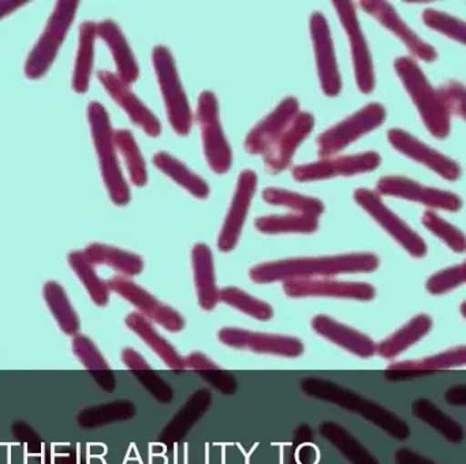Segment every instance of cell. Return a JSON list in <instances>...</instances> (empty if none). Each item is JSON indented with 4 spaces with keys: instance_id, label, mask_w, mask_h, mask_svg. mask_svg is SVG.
<instances>
[{
    "instance_id": "obj_1",
    "label": "cell",
    "mask_w": 466,
    "mask_h": 464,
    "mask_svg": "<svg viewBox=\"0 0 466 464\" xmlns=\"http://www.w3.org/2000/svg\"><path fill=\"white\" fill-rule=\"evenodd\" d=\"M380 259L372 253L339 254V256L302 257L263 262L249 270V277L258 284L277 281L308 280L345 273L375 272Z\"/></svg>"
},
{
    "instance_id": "obj_2",
    "label": "cell",
    "mask_w": 466,
    "mask_h": 464,
    "mask_svg": "<svg viewBox=\"0 0 466 464\" xmlns=\"http://www.w3.org/2000/svg\"><path fill=\"white\" fill-rule=\"evenodd\" d=\"M299 388L309 398L327 401V403L335 404L346 411L361 415L368 422L378 426L379 429L386 431L389 436L398 441H405L410 437V428L402 418L398 417L395 412L390 411L381 404L364 398L360 393L342 387L338 382L320 378V377H305L299 382Z\"/></svg>"
},
{
    "instance_id": "obj_3",
    "label": "cell",
    "mask_w": 466,
    "mask_h": 464,
    "mask_svg": "<svg viewBox=\"0 0 466 464\" xmlns=\"http://www.w3.org/2000/svg\"><path fill=\"white\" fill-rule=\"evenodd\" d=\"M88 120L91 123L95 149H96L100 166H102L103 180H105L110 198L118 207H125L130 201V188L125 180L118 157H116L110 116L99 101H92L89 104Z\"/></svg>"
},
{
    "instance_id": "obj_4",
    "label": "cell",
    "mask_w": 466,
    "mask_h": 464,
    "mask_svg": "<svg viewBox=\"0 0 466 464\" xmlns=\"http://www.w3.org/2000/svg\"><path fill=\"white\" fill-rule=\"evenodd\" d=\"M394 68L430 133L436 138H446L450 134L449 114L421 68L408 56L397 57Z\"/></svg>"
},
{
    "instance_id": "obj_5",
    "label": "cell",
    "mask_w": 466,
    "mask_h": 464,
    "mask_svg": "<svg viewBox=\"0 0 466 464\" xmlns=\"http://www.w3.org/2000/svg\"><path fill=\"white\" fill-rule=\"evenodd\" d=\"M152 62L165 98L168 122L178 136H187L193 125L192 109L179 79L173 54L167 46H155Z\"/></svg>"
},
{
    "instance_id": "obj_6",
    "label": "cell",
    "mask_w": 466,
    "mask_h": 464,
    "mask_svg": "<svg viewBox=\"0 0 466 464\" xmlns=\"http://www.w3.org/2000/svg\"><path fill=\"white\" fill-rule=\"evenodd\" d=\"M80 3L65 0L58 2L40 35L36 45L29 54L25 65V74L29 79H39L50 70L58 55L59 48L75 21Z\"/></svg>"
},
{
    "instance_id": "obj_7",
    "label": "cell",
    "mask_w": 466,
    "mask_h": 464,
    "mask_svg": "<svg viewBox=\"0 0 466 464\" xmlns=\"http://www.w3.org/2000/svg\"><path fill=\"white\" fill-rule=\"evenodd\" d=\"M198 120L203 136L204 155L209 166L217 174H226L233 163V153L220 125L217 97L208 90L198 97Z\"/></svg>"
},
{
    "instance_id": "obj_8",
    "label": "cell",
    "mask_w": 466,
    "mask_h": 464,
    "mask_svg": "<svg viewBox=\"0 0 466 464\" xmlns=\"http://www.w3.org/2000/svg\"><path fill=\"white\" fill-rule=\"evenodd\" d=\"M384 120H386V108L381 104L370 103L362 106L359 112L346 117L345 120L332 126L319 136V156L329 158V156L340 152L360 136L378 128Z\"/></svg>"
},
{
    "instance_id": "obj_9",
    "label": "cell",
    "mask_w": 466,
    "mask_h": 464,
    "mask_svg": "<svg viewBox=\"0 0 466 464\" xmlns=\"http://www.w3.org/2000/svg\"><path fill=\"white\" fill-rule=\"evenodd\" d=\"M354 201L375 218L379 226L386 229L387 234L391 235L411 257L422 258L427 256V245L424 239L414 232L402 218L398 217L391 209L384 205L379 194L368 188H357L354 190Z\"/></svg>"
},
{
    "instance_id": "obj_10",
    "label": "cell",
    "mask_w": 466,
    "mask_h": 464,
    "mask_svg": "<svg viewBox=\"0 0 466 464\" xmlns=\"http://www.w3.org/2000/svg\"><path fill=\"white\" fill-rule=\"evenodd\" d=\"M108 288L121 295L127 302L132 303L137 313L143 314L149 321L157 322L168 332H181L185 328V318L174 310L171 306L165 305L155 298L151 292L136 284L125 276H114L107 281Z\"/></svg>"
},
{
    "instance_id": "obj_11",
    "label": "cell",
    "mask_w": 466,
    "mask_h": 464,
    "mask_svg": "<svg viewBox=\"0 0 466 464\" xmlns=\"http://www.w3.org/2000/svg\"><path fill=\"white\" fill-rule=\"evenodd\" d=\"M218 338L225 346L236 349L277 355V357L299 358L304 354L305 346L299 338L274 333L252 332L241 328H223Z\"/></svg>"
},
{
    "instance_id": "obj_12",
    "label": "cell",
    "mask_w": 466,
    "mask_h": 464,
    "mask_svg": "<svg viewBox=\"0 0 466 464\" xmlns=\"http://www.w3.org/2000/svg\"><path fill=\"white\" fill-rule=\"evenodd\" d=\"M332 5L337 10L340 24L350 41L357 86L362 93H370L375 89V73H373L372 57H370L367 40L362 35L359 18H357L356 7L353 3L345 2V0L332 2Z\"/></svg>"
},
{
    "instance_id": "obj_13",
    "label": "cell",
    "mask_w": 466,
    "mask_h": 464,
    "mask_svg": "<svg viewBox=\"0 0 466 464\" xmlns=\"http://www.w3.org/2000/svg\"><path fill=\"white\" fill-rule=\"evenodd\" d=\"M380 161L381 157L376 152L323 158L315 163L294 166L293 177L297 182H316L337 177H353L373 171L380 166Z\"/></svg>"
},
{
    "instance_id": "obj_14",
    "label": "cell",
    "mask_w": 466,
    "mask_h": 464,
    "mask_svg": "<svg viewBox=\"0 0 466 464\" xmlns=\"http://www.w3.org/2000/svg\"><path fill=\"white\" fill-rule=\"evenodd\" d=\"M375 193L379 196L409 199L433 209L449 210V212H457L462 207V201L457 194L441 190V188L427 187L405 177H381L376 185Z\"/></svg>"
},
{
    "instance_id": "obj_15",
    "label": "cell",
    "mask_w": 466,
    "mask_h": 464,
    "mask_svg": "<svg viewBox=\"0 0 466 464\" xmlns=\"http://www.w3.org/2000/svg\"><path fill=\"white\" fill-rule=\"evenodd\" d=\"M309 30L321 90L324 95L334 97L339 95L342 81L338 71L334 44H332L331 32H329L326 16L319 11L313 13L309 19Z\"/></svg>"
},
{
    "instance_id": "obj_16",
    "label": "cell",
    "mask_w": 466,
    "mask_h": 464,
    "mask_svg": "<svg viewBox=\"0 0 466 464\" xmlns=\"http://www.w3.org/2000/svg\"><path fill=\"white\" fill-rule=\"evenodd\" d=\"M283 291L290 298L329 297L368 302L376 297L375 287L361 281L308 278L283 283Z\"/></svg>"
},
{
    "instance_id": "obj_17",
    "label": "cell",
    "mask_w": 466,
    "mask_h": 464,
    "mask_svg": "<svg viewBox=\"0 0 466 464\" xmlns=\"http://www.w3.org/2000/svg\"><path fill=\"white\" fill-rule=\"evenodd\" d=\"M256 186H258V177L255 172L252 169H244L239 175L230 209L226 216L225 223L220 229L219 239H218V247L223 253L234 250L238 245L239 237H241L242 228H244L245 220H247L248 212H249L250 204L255 196Z\"/></svg>"
},
{
    "instance_id": "obj_18",
    "label": "cell",
    "mask_w": 466,
    "mask_h": 464,
    "mask_svg": "<svg viewBox=\"0 0 466 464\" xmlns=\"http://www.w3.org/2000/svg\"><path fill=\"white\" fill-rule=\"evenodd\" d=\"M387 138L398 152L424 164L425 166L436 172L439 177L447 180L460 179L461 166L457 161L451 160L438 150L422 144L416 136L406 133L405 130L391 128L387 133Z\"/></svg>"
},
{
    "instance_id": "obj_19",
    "label": "cell",
    "mask_w": 466,
    "mask_h": 464,
    "mask_svg": "<svg viewBox=\"0 0 466 464\" xmlns=\"http://www.w3.org/2000/svg\"><path fill=\"white\" fill-rule=\"evenodd\" d=\"M365 13L370 14L373 18L378 19L381 25L390 32L394 33L411 55L424 60V62H433L438 57V52L431 44L425 43L419 35L413 32L408 25L400 18V14L395 11L390 3L381 2V0H364L360 3Z\"/></svg>"
},
{
    "instance_id": "obj_20",
    "label": "cell",
    "mask_w": 466,
    "mask_h": 464,
    "mask_svg": "<svg viewBox=\"0 0 466 464\" xmlns=\"http://www.w3.org/2000/svg\"><path fill=\"white\" fill-rule=\"evenodd\" d=\"M315 126V117L309 112H299L290 125L275 139L264 153V166L269 174H279L290 166L297 147L309 136Z\"/></svg>"
},
{
    "instance_id": "obj_21",
    "label": "cell",
    "mask_w": 466,
    "mask_h": 464,
    "mask_svg": "<svg viewBox=\"0 0 466 464\" xmlns=\"http://www.w3.org/2000/svg\"><path fill=\"white\" fill-rule=\"evenodd\" d=\"M100 84L107 90L108 95L116 101L121 108L125 109L127 116L133 123L143 128L149 136H159L162 133V125L159 119L152 114L151 109L132 92L129 85L122 82L116 74L107 70L97 73Z\"/></svg>"
},
{
    "instance_id": "obj_22",
    "label": "cell",
    "mask_w": 466,
    "mask_h": 464,
    "mask_svg": "<svg viewBox=\"0 0 466 464\" xmlns=\"http://www.w3.org/2000/svg\"><path fill=\"white\" fill-rule=\"evenodd\" d=\"M299 112V103L296 97H286L280 101L271 114L267 115L248 133L245 150L250 155H264Z\"/></svg>"
},
{
    "instance_id": "obj_23",
    "label": "cell",
    "mask_w": 466,
    "mask_h": 464,
    "mask_svg": "<svg viewBox=\"0 0 466 464\" xmlns=\"http://www.w3.org/2000/svg\"><path fill=\"white\" fill-rule=\"evenodd\" d=\"M466 363V347L458 346L439 354L420 359L402 360L387 366L386 376L390 381H408L417 377L428 376L439 370L460 368Z\"/></svg>"
},
{
    "instance_id": "obj_24",
    "label": "cell",
    "mask_w": 466,
    "mask_h": 464,
    "mask_svg": "<svg viewBox=\"0 0 466 464\" xmlns=\"http://www.w3.org/2000/svg\"><path fill=\"white\" fill-rule=\"evenodd\" d=\"M310 327L321 338L342 347L350 354L360 358H370L376 354V344L370 336L359 332L348 325L335 321L331 317L318 314L310 321Z\"/></svg>"
},
{
    "instance_id": "obj_25",
    "label": "cell",
    "mask_w": 466,
    "mask_h": 464,
    "mask_svg": "<svg viewBox=\"0 0 466 464\" xmlns=\"http://www.w3.org/2000/svg\"><path fill=\"white\" fill-rule=\"evenodd\" d=\"M212 403V392L207 388L196 390L189 396L184 406L171 418L160 433V441L174 445L182 441L193 426L204 417Z\"/></svg>"
},
{
    "instance_id": "obj_26",
    "label": "cell",
    "mask_w": 466,
    "mask_h": 464,
    "mask_svg": "<svg viewBox=\"0 0 466 464\" xmlns=\"http://www.w3.org/2000/svg\"><path fill=\"white\" fill-rule=\"evenodd\" d=\"M192 265L198 305L203 310H214L220 302L219 288L215 278L214 256L206 243H198L193 247Z\"/></svg>"
},
{
    "instance_id": "obj_27",
    "label": "cell",
    "mask_w": 466,
    "mask_h": 464,
    "mask_svg": "<svg viewBox=\"0 0 466 464\" xmlns=\"http://www.w3.org/2000/svg\"><path fill=\"white\" fill-rule=\"evenodd\" d=\"M97 35L107 44L116 66V76L127 85L138 78V65L124 33L114 21H103L97 25Z\"/></svg>"
},
{
    "instance_id": "obj_28",
    "label": "cell",
    "mask_w": 466,
    "mask_h": 464,
    "mask_svg": "<svg viewBox=\"0 0 466 464\" xmlns=\"http://www.w3.org/2000/svg\"><path fill=\"white\" fill-rule=\"evenodd\" d=\"M127 325L132 332H135L138 338H141L144 343L151 347L152 351H154L168 368L176 371L185 370L184 358L179 355V352L177 351L173 344L168 343V341L155 329L151 321L146 318L143 314L137 313V311L130 313L129 316L127 317Z\"/></svg>"
},
{
    "instance_id": "obj_29",
    "label": "cell",
    "mask_w": 466,
    "mask_h": 464,
    "mask_svg": "<svg viewBox=\"0 0 466 464\" xmlns=\"http://www.w3.org/2000/svg\"><path fill=\"white\" fill-rule=\"evenodd\" d=\"M319 433L351 464H381L359 439L334 420L321 422L319 425Z\"/></svg>"
},
{
    "instance_id": "obj_30",
    "label": "cell",
    "mask_w": 466,
    "mask_h": 464,
    "mask_svg": "<svg viewBox=\"0 0 466 464\" xmlns=\"http://www.w3.org/2000/svg\"><path fill=\"white\" fill-rule=\"evenodd\" d=\"M433 321L428 314H417L416 317L406 322L402 328L384 338L381 343L376 344V354L386 359H392L419 343L432 329Z\"/></svg>"
},
{
    "instance_id": "obj_31",
    "label": "cell",
    "mask_w": 466,
    "mask_h": 464,
    "mask_svg": "<svg viewBox=\"0 0 466 464\" xmlns=\"http://www.w3.org/2000/svg\"><path fill=\"white\" fill-rule=\"evenodd\" d=\"M86 258L94 265H106L127 276H137L144 270V259L132 251L122 250L105 243H91L84 250Z\"/></svg>"
},
{
    "instance_id": "obj_32",
    "label": "cell",
    "mask_w": 466,
    "mask_h": 464,
    "mask_svg": "<svg viewBox=\"0 0 466 464\" xmlns=\"http://www.w3.org/2000/svg\"><path fill=\"white\" fill-rule=\"evenodd\" d=\"M411 411L417 419L422 420L428 426L438 431L441 436L452 444H460L465 437L462 426L452 419L446 412L441 411L430 398H419L411 404Z\"/></svg>"
},
{
    "instance_id": "obj_33",
    "label": "cell",
    "mask_w": 466,
    "mask_h": 464,
    "mask_svg": "<svg viewBox=\"0 0 466 464\" xmlns=\"http://www.w3.org/2000/svg\"><path fill=\"white\" fill-rule=\"evenodd\" d=\"M97 35V25L95 22H84L80 26L77 57H76L75 73H73V90L86 93L91 81L94 68L95 40Z\"/></svg>"
},
{
    "instance_id": "obj_34",
    "label": "cell",
    "mask_w": 466,
    "mask_h": 464,
    "mask_svg": "<svg viewBox=\"0 0 466 464\" xmlns=\"http://www.w3.org/2000/svg\"><path fill=\"white\" fill-rule=\"evenodd\" d=\"M43 297L62 332L69 336L78 335L81 327L80 317L76 313L64 287L58 281H47L43 287Z\"/></svg>"
},
{
    "instance_id": "obj_35",
    "label": "cell",
    "mask_w": 466,
    "mask_h": 464,
    "mask_svg": "<svg viewBox=\"0 0 466 464\" xmlns=\"http://www.w3.org/2000/svg\"><path fill=\"white\" fill-rule=\"evenodd\" d=\"M154 164L163 174L167 175L196 198L206 199L209 196V186L207 185L206 180L190 171L178 158L173 157L166 152H157L154 156Z\"/></svg>"
},
{
    "instance_id": "obj_36",
    "label": "cell",
    "mask_w": 466,
    "mask_h": 464,
    "mask_svg": "<svg viewBox=\"0 0 466 464\" xmlns=\"http://www.w3.org/2000/svg\"><path fill=\"white\" fill-rule=\"evenodd\" d=\"M255 227L263 234H312L318 231L319 218L301 213L282 216H263L256 218Z\"/></svg>"
},
{
    "instance_id": "obj_37",
    "label": "cell",
    "mask_w": 466,
    "mask_h": 464,
    "mask_svg": "<svg viewBox=\"0 0 466 464\" xmlns=\"http://www.w3.org/2000/svg\"><path fill=\"white\" fill-rule=\"evenodd\" d=\"M67 259H69L70 267H72L77 277L80 278L81 283L86 287L95 305L100 306V308L107 305L108 300H110L111 292L110 288H108L107 281L103 280L97 275L96 270H95V265L86 258L84 251H72Z\"/></svg>"
},
{
    "instance_id": "obj_38",
    "label": "cell",
    "mask_w": 466,
    "mask_h": 464,
    "mask_svg": "<svg viewBox=\"0 0 466 464\" xmlns=\"http://www.w3.org/2000/svg\"><path fill=\"white\" fill-rule=\"evenodd\" d=\"M135 415V403L130 400H116L113 403L83 409L77 415V422L83 429H96L118 420L130 419Z\"/></svg>"
},
{
    "instance_id": "obj_39",
    "label": "cell",
    "mask_w": 466,
    "mask_h": 464,
    "mask_svg": "<svg viewBox=\"0 0 466 464\" xmlns=\"http://www.w3.org/2000/svg\"><path fill=\"white\" fill-rule=\"evenodd\" d=\"M263 199L267 204L290 207V209L296 210L297 213L312 216L316 218L320 217L324 213V205L320 199L302 196V194L285 190V188H264Z\"/></svg>"
},
{
    "instance_id": "obj_40",
    "label": "cell",
    "mask_w": 466,
    "mask_h": 464,
    "mask_svg": "<svg viewBox=\"0 0 466 464\" xmlns=\"http://www.w3.org/2000/svg\"><path fill=\"white\" fill-rule=\"evenodd\" d=\"M114 142H116V147H118L119 152L124 156L133 185L138 186V187L146 186L147 180H148L147 164L133 134L129 130H116L114 131Z\"/></svg>"
},
{
    "instance_id": "obj_41",
    "label": "cell",
    "mask_w": 466,
    "mask_h": 464,
    "mask_svg": "<svg viewBox=\"0 0 466 464\" xmlns=\"http://www.w3.org/2000/svg\"><path fill=\"white\" fill-rule=\"evenodd\" d=\"M219 300L258 321H269L274 317V308L269 303L258 299L237 287L219 289Z\"/></svg>"
},
{
    "instance_id": "obj_42",
    "label": "cell",
    "mask_w": 466,
    "mask_h": 464,
    "mask_svg": "<svg viewBox=\"0 0 466 464\" xmlns=\"http://www.w3.org/2000/svg\"><path fill=\"white\" fill-rule=\"evenodd\" d=\"M422 224L428 231L443 240L455 253H463L466 250L465 235L457 227L450 224L449 221L436 215L432 210H427L422 215Z\"/></svg>"
},
{
    "instance_id": "obj_43",
    "label": "cell",
    "mask_w": 466,
    "mask_h": 464,
    "mask_svg": "<svg viewBox=\"0 0 466 464\" xmlns=\"http://www.w3.org/2000/svg\"><path fill=\"white\" fill-rule=\"evenodd\" d=\"M422 21L431 29L438 30L441 35H446L447 37L452 38L458 43L465 44L466 25L461 19L438 10H432V8H427L422 13Z\"/></svg>"
},
{
    "instance_id": "obj_44",
    "label": "cell",
    "mask_w": 466,
    "mask_h": 464,
    "mask_svg": "<svg viewBox=\"0 0 466 464\" xmlns=\"http://www.w3.org/2000/svg\"><path fill=\"white\" fill-rule=\"evenodd\" d=\"M73 352L83 363L84 368L91 371L110 370L107 360L103 357L96 344L86 335L73 336Z\"/></svg>"
},
{
    "instance_id": "obj_45",
    "label": "cell",
    "mask_w": 466,
    "mask_h": 464,
    "mask_svg": "<svg viewBox=\"0 0 466 464\" xmlns=\"http://www.w3.org/2000/svg\"><path fill=\"white\" fill-rule=\"evenodd\" d=\"M466 281V264L455 265L447 269L439 270L427 280V291L431 295H441L458 288Z\"/></svg>"
},
{
    "instance_id": "obj_46",
    "label": "cell",
    "mask_w": 466,
    "mask_h": 464,
    "mask_svg": "<svg viewBox=\"0 0 466 464\" xmlns=\"http://www.w3.org/2000/svg\"><path fill=\"white\" fill-rule=\"evenodd\" d=\"M439 100L441 106L446 109L449 116H454L463 119L465 116V86L458 81H451L449 84L436 89Z\"/></svg>"
},
{
    "instance_id": "obj_47",
    "label": "cell",
    "mask_w": 466,
    "mask_h": 464,
    "mask_svg": "<svg viewBox=\"0 0 466 464\" xmlns=\"http://www.w3.org/2000/svg\"><path fill=\"white\" fill-rule=\"evenodd\" d=\"M135 376L147 388L149 393L160 403H170L174 398V390L159 374L155 373L152 368L148 370L135 371Z\"/></svg>"
},
{
    "instance_id": "obj_48",
    "label": "cell",
    "mask_w": 466,
    "mask_h": 464,
    "mask_svg": "<svg viewBox=\"0 0 466 464\" xmlns=\"http://www.w3.org/2000/svg\"><path fill=\"white\" fill-rule=\"evenodd\" d=\"M201 378L208 382L212 388L219 390L222 395L231 396L238 390V379L230 371L223 370L222 368L218 366L217 368L212 370L198 371Z\"/></svg>"
},
{
    "instance_id": "obj_49",
    "label": "cell",
    "mask_w": 466,
    "mask_h": 464,
    "mask_svg": "<svg viewBox=\"0 0 466 464\" xmlns=\"http://www.w3.org/2000/svg\"><path fill=\"white\" fill-rule=\"evenodd\" d=\"M293 456L299 464H316L318 463L319 452L312 442H302V444H293Z\"/></svg>"
},
{
    "instance_id": "obj_50",
    "label": "cell",
    "mask_w": 466,
    "mask_h": 464,
    "mask_svg": "<svg viewBox=\"0 0 466 464\" xmlns=\"http://www.w3.org/2000/svg\"><path fill=\"white\" fill-rule=\"evenodd\" d=\"M395 464H438L432 459L410 449V448H398L395 450Z\"/></svg>"
},
{
    "instance_id": "obj_51",
    "label": "cell",
    "mask_w": 466,
    "mask_h": 464,
    "mask_svg": "<svg viewBox=\"0 0 466 464\" xmlns=\"http://www.w3.org/2000/svg\"><path fill=\"white\" fill-rule=\"evenodd\" d=\"M121 358L122 362L132 371L148 370V368H151L146 358H144L140 352L132 348V347H127V348L122 349Z\"/></svg>"
},
{
    "instance_id": "obj_52",
    "label": "cell",
    "mask_w": 466,
    "mask_h": 464,
    "mask_svg": "<svg viewBox=\"0 0 466 464\" xmlns=\"http://www.w3.org/2000/svg\"><path fill=\"white\" fill-rule=\"evenodd\" d=\"M185 368H192L196 371L212 370L217 368L218 365L214 360L209 359L207 355L201 354V352H192L184 358Z\"/></svg>"
},
{
    "instance_id": "obj_53",
    "label": "cell",
    "mask_w": 466,
    "mask_h": 464,
    "mask_svg": "<svg viewBox=\"0 0 466 464\" xmlns=\"http://www.w3.org/2000/svg\"><path fill=\"white\" fill-rule=\"evenodd\" d=\"M444 400L449 406L465 407L466 406V384H457L450 387L444 392Z\"/></svg>"
},
{
    "instance_id": "obj_54",
    "label": "cell",
    "mask_w": 466,
    "mask_h": 464,
    "mask_svg": "<svg viewBox=\"0 0 466 464\" xmlns=\"http://www.w3.org/2000/svg\"><path fill=\"white\" fill-rule=\"evenodd\" d=\"M28 5V2H13V0H0V19L5 18V16L12 14L13 11L17 10V8L23 7V5Z\"/></svg>"
},
{
    "instance_id": "obj_55",
    "label": "cell",
    "mask_w": 466,
    "mask_h": 464,
    "mask_svg": "<svg viewBox=\"0 0 466 464\" xmlns=\"http://www.w3.org/2000/svg\"><path fill=\"white\" fill-rule=\"evenodd\" d=\"M289 464H299L296 461V459H294L293 452H291L290 459H289Z\"/></svg>"
}]
</instances>
